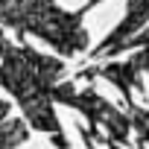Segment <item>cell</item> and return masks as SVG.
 I'll list each match as a JSON object with an SVG mask.
<instances>
[{
  "label": "cell",
  "instance_id": "52a82bcc",
  "mask_svg": "<svg viewBox=\"0 0 149 149\" xmlns=\"http://www.w3.org/2000/svg\"><path fill=\"white\" fill-rule=\"evenodd\" d=\"M97 3H102V0H88V6H97Z\"/></svg>",
  "mask_w": 149,
  "mask_h": 149
},
{
  "label": "cell",
  "instance_id": "8992f818",
  "mask_svg": "<svg viewBox=\"0 0 149 149\" xmlns=\"http://www.w3.org/2000/svg\"><path fill=\"white\" fill-rule=\"evenodd\" d=\"M129 120H132V126H137V132L149 143V111L146 108H137L134 102H129Z\"/></svg>",
  "mask_w": 149,
  "mask_h": 149
},
{
  "label": "cell",
  "instance_id": "3957f363",
  "mask_svg": "<svg viewBox=\"0 0 149 149\" xmlns=\"http://www.w3.org/2000/svg\"><path fill=\"white\" fill-rule=\"evenodd\" d=\"M53 102H67L73 108H79L94 126L102 123L111 134V140L117 143H129V134H132V120L123 117L114 105H108L102 97H97V91H73V85H56L53 91Z\"/></svg>",
  "mask_w": 149,
  "mask_h": 149
},
{
  "label": "cell",
  "instance_id": "277c9868",
  "mask_svg": "<svg viewBox=\"0 0 149 149\" xmlns=\"http://www.w3.org/2000/svg\"><path fill=\"white\" fill-rule=\"evenodd\" d=\"M146 21H149V0H126V15H123L120 26H117L91 56H94V58H102V56H111V53L126 50V44L143 29Z\"/></svg>",
  "mask_w": 149,
  "mask_h": 149
},
{
  "label": "cell",
  "instance_id": "7a4b0ae2",
  "mask_svg": "<svg viewBox=\"0 0 149 149\" xmlns=\"http://www.w3.org/2000/svg\"><path fill=\"white\" fill-rule=\"evenodd\" d=\"M88 9L91 6H82L76 12H64L53 0H0V21L15 29L41 35L58 53L73 56L91 44V38L82 26V18Z\"/></svg>",
  "mask_w": 149,
  "mask_h": 149
},
{
  "label": "cell",
  "instance_id": "5b68a950",
  "mask_svg": "<svg viewBox=\"0 0 149 149\" xmlns=\"http://www.w3.org/2000/svg\"><path fill=\"white\" fill-rule=\"evenodd\" d=\"M143 70H149V47H140L129 61H123V64H105V67H100V70H94L97 76H102V79H108L111 85H117L120 88V94L126 97V102H132V91L137 88L140 91V73Z\"/></svg>",
  "mask_w": 149,
  "mask_h": 149
},
{
  "label": "cell",
  "instance_id": "6da1fadb",
  "mask_svg": "<svg viewBox=\"0 0 149 149\" xmlns=\"http://www.w3.org/2000/svg\"><path fill=\"white\" fill-rule=\"evenodd\" d=\"M3 56H6V61L0 67V85L18 97L24 114L29 117V123L38 132H50L56 137V146L64 149L67 140H64L58 117L53 111V91H56V79L61 76L64 64L58 58L41 56L29 47H12V44H6Z\"/></svg>",
  "mask_w": 149,
  "mask_h": 149
}]
</instances>
